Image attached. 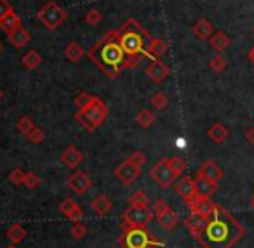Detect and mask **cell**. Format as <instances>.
<instances>
[{
    "label": "cell",
    "mask_w": 254,
    "mask_h": 248,
    "mask_svg": "<svg viewBox=\"0 0 254 248\" xmlns=\"http://www.w3.org/2000/svg\"><path fill=\"white\" fill-rule=\"evenodd\" d=\"M246 234L244 226L221 205L214 206V212L207 217V224L195 240L202 248H232Z\"/></svg>",
    "instance_id": "cell-1"
},
{
    "label": "cell",
    "mask_w": 254,
    "mask_h": 248,
    "mask_svg": "<svg viewBox=\"0 0 254 248\" xmlns=\"http://www.w3.org/2000/svg\"><path fill=\"white\" fill-rule=\"evenodd\" d=\"M87 56L108 78L119 77L122 71V63L126 59V52L122 50L120 44L110 42L105 37L89 49Z\"/></svg>",
    "instance_id": "cell-2"
},
{
    "label": "cell",
    "mask_w": 254,
    "mask_h": 248,
    "mask_svg": "<svg viewBox=\"0 0 254 248\" xmlns=\"http://www.w3.org/2000/svg\"><path fill=\"white\" fill-rule=\"evenodd\" d=\"M119 32H120V47L126 52V56H129V54H143L146 46L150 44V40H152V37L146 33V30L134 18L127 19L120 26Z\"/></svg>",
    "instance_id": "cell-3"
},
{
    "label": "cell",
    "mask_w": 254,
    "mask_h": 248,
    "mask_svg": "<svg viewBox=\"0 0 254 248\" xmlns=\"http://www.w3.org/2000/svg\"><path fill=\"white\" fill-rule=\"evenodd\" d=\"M108 115V108L99 98H94L92 102L85 109H78L75 113V120L84 127L87 132H94Z\"/></svg>",
    "instance_id": "cell-4"
},
{
    "label": "cell",
    "mask_w": 254,
    "mask_h": 248,
    "mask_svg": "<svg viewBox=\"0 0 254 248\" xmlns=\"http://www.w3.org/2000/svg\"><path fill=\"white\" fill-rule=\"evenodd\" d=\"M120 227H122V234L119 238V245L122 248H150L152 234L146 227L132 226L124 219L120 222Z\"/></svg>",
    "instance_id": "cell-5"
},
{
    "label": "cell",
    "mask_w": 254,
    "mask_h": 248,
    "mask_svg": "<svg viewBox=\"0 0 254 248\" xmlns=\"http://www.w3.org/2000/svg\"><path fill=\"white\" fill-rule=\"evenodd\" d=\"M37 16H39L40 23H42L47 30L53 32V30H56L58 26L66 19V11H64L61 5H58L56 2L51 0V2H47V4L40 9Z\"/></svg>",
    "instance_id": "cell-6"
},
{
    "label": "cell",
    "mask_w": 254,
    "mask_h": 248,
    "mask_svg": "<svg viewBox=\"0 0 254 248\" xmlns=\"http://www.w3.org/2000/svg\"><path fill=\"white\" fill-rule=\"evenodd\" d=\"M150 175H152V179L160 186V188H171V186L178 181V175L174 174L173 168H171V165H169V158H167V160L164 158V160L157 161V163L152 167Z\"/></svg>",
    "instance_id": "cell-7"
},
{
    "label": "cell",
    "mask_w": 254,
    "mask_h": 248,
    "mask_svg": "<svg viewBox=\"0 0 254 248\" xmlns=\"http://www.w3.org/2000/svg\"><path fill=\"white\" fill-rule=\"evenodd\" d=\"M153 210L146 208V206H131L122 213V219L127 220L129 224L132 226H141V227H146L153 219Z\"/></svg>",
    "instance_id": "cell-8"
},
{
    "label": "cell",
    "mask_w": 254,
    "mask_h": 248,
    "mask_svg": "<svg viewBox=\"0 0 254 248\" xmlns=\"http://www.w3.org/2000/svg\"><path fill=\"white\" fill-rule=\"evenodd\" d=\"M139 174H141V167L134 165L131 160H124L119 167L115 168V177L122 182L124 186H131L138 181Z\"/></svg>",
    "instance_id": "cell-9"
},
{
    "label": "cell",
    "mask_w": 254,
    "mask_h": 248,
    "mask_svg": "<svg viewBox=\"0 0 254 248\" xmlns=\"http://www.w3.org/2000/svg\"><path fill=\"white\" fill-rule=\"evenodd\" d=\"M185 203H187V206L190 208V212H197L204 217L211 215V213L214 212V206H216V203H212L211 198H200L197 193L191 195L190 198L185 199Z\"/></svg>",
    "instance_id": "cell-10"
},
{
    "label": "cell",
    "mask_w": 254,
    "mask_h": 248,
    "mask_svg": "<svg viewBox=\"0 0 254 248\" xmlns=\"http://www.w3.org/2000/svg\"><path fill=\"white\" fill-rule=\"evenodd\" d=\"M91 186H92L91 177H89L87 174H84V172H75V174L68 179V188L73 193H77V195H85V193L91 189Z\"/></svg>",
    "instance_id": "cell-11"
},
{
    "label": "cell",
    "mask_w": 254,
    "mask_h": 248,
    "mask_svg": "<svg viewBox=\"0 0 254 248\" xmlns=\"http://www.w3.org/2000/svg\"><path fill=\"white\" fill-rule=\"evenodd\" d=\"M145 71H146V77H148L152 82H155V84H160V82L166 80V78L169 77V68H167L160 59L152 61V63L146 66Z\"/></svg>",
    "instance_id": "cell-12"
},
{
    "label": "cell",
    "mask_w": 254,
    "mask_h": 248,
    "mask_svg": "<svg viewBox=\"0 0 254 248\" xmlns=\"http://www.w3.org/2000/svg\"><path fill=\"white\" fill-rule=\"evenodd\" d=\"M197 175H200V177H204V179H209V181H212V182H218V181H221V177H223V170H221V167H218V163H216L214 160H207L198 168Z\"/></svg>",
    "instance_id": "cell-13"
},
{
    "label": "cell",
    "mask_w": 254,
    "mask_h": 248,
    "mask_svg": "<svg viewBox=\"0 0 254 248\" xmlns=\"http://www.w3.org/2000/svg\"><path fill=\"white\" fill-rule=\"evenodd\" d=\"M205 224H207V217L200 215V213H197V212H190V215L185 219V227L190 231V234L193 238L198 236V233L204 229Z\"/></svg>",
    "instance_id": "cell-14"
},
{
    "label": "cell",
    "mask_w": 254,
    "mask_h": 248,
    "mask_svg": "<svg viewBox=\"0 0 254 248\" xmlns=\"http://www.w3.org/2000/svg\"><path fill=\"white\" fill-rule=\"evenodd\" d=\"M60 161L63 165H66L68 168H77L78 165L84 161V154H82L75 146H68L66 149L61 153Z\"/></svg>",
    "instance_id": "cell-15"
},
{
    "label": "cell",
    "mask_w": 254,
    "mask_h": 248,
    "mask_svg": "<svg viewBox=\"0 0 254 248\" xmlns=\"http://www.w3.org/2000/svg\"><path fill=\"white\" fill-rule=\"evenodd\" d=\"M216 189H218V182H212L209 179L200 177V175L195 177V193L200 198H211L216 193Z\"/></svg>",
    "instance_id": "cell-16"
},
{
    "label": "cell",
    "mask_w": 254,
    "mask_h": 248,
    "mask_svg": "<svg viewBox=\"0 0 254 248\" xmlns=\"http://www.w3.org/2000/svg\"><path fill=\"white\" fill-rule=\"evenodd\" d=\"M167 52V44L166 40L162 39H152L150 40V44L146 46L145 52H143V56L148 57V59H159L160 56H164V54Z\"/></svg>",
    "instance_id": "cell-17"
},
{
    "label": "cell",
    "mask_w": 254,
    "mask_h": 248,
    "mask_svg": "<svg viewBox=\"0 0 254 248\" xmlns=\"http://www.w3.org/2000/svg\"><path fill=\"white\" fill-rule=\"evenodd\" d=\"M174 189H176V195H180L183 199L190 198L191 195H195V179L185 175L180 181L174 182Z\"/></svg>",
    "instance_id": "cell-18"
},
{
    "label": "cell",
    "mask_w": 254,
    "mask_h": 248,
    "mask_svg": "<svg viewBox=\"0 0 254 248\" xmlns=\"http://www.w3.org/2000/svg\"><path fill=\"white\" fill-rule=\"evenodd\" d=\"M7 40L16 47V49H23L26 44H30L32 37H30V33L26 32L25 28L19 26V28H16V30H12V32L7 33Z\"/></svg>",
    "instance_id": "cell-19"
},
{
    "label": "cell",
    "mask_w": 254,
    "mask_h": 248,
    "mask_svg": "<svg viewBox=\"0 0 254 248\" xmlns=\"http://www.w3.org/2000/svg\"><path fill=\"white\" fill-rule=\"evenodd\" d=\"M191 33H193V37H197L198 40H207V39H211V37H212V33H214V28H212V25L207 21V19L200 18L193 25V28H191Z\"/></svg>",
    "instance_id": "cell-20"
},
{
    "label": "cell",
    "mask_w": 254,
    "mask_h": 248,
    "mask_svg": "<svg viewBox=\"0 0 254 248\" xmlns=\"http://www.w3.org/2000/svg\"><path fill=\"white\" fill-rule=\"evenodd\" d=\"M157 220H159V224H160V227L162 229H166V231H171V229H174V227L178 226V222H180V215H178L174 210H166L164 213H159L157 215Z\"/></svg>",
    "instance_id": "cell-21"
},
{
    "label": "cell",
    "mask_w": 254,
    "mask_h": 248,
    "mask_svg": "<svg viewBox=\"0 0 254 248\" xmlns=\"http://www.w3.org/2000/svg\"><path fill=\"white\" fill-rule=\"evenodd\" d=\"M207 136L214 144H221V143H225V141L228 139L230 130L226 129L223 123L218 122V123H214V125H211V129L207 130Z\"/></svg>",
    "instance_id": "cell-22"
},
{
    "label": "cell",
    "mask_w": 254,
    "mask_h": 248,
    "mask_svg": "<svg viewBox=\"0 0 254 248\" xmlns=\"http://www.w3.org/2000/svg\"><path fill=\"white\" fill-rule=\"evenodd\" d=\"M91 208H92V212H94L98 217H105L106 213L112 210V201H110V199L106 198L105 195H99L98 198L92 199Z\"/></svg>",
    "instance_id": "cell-23"
},
{
    "label": "cell",
    "mask_w": 254,
    "mask_h": 248,
    "mask_svg": "<svg viewBox=\"0 0 254 248\" xmlns=\"http://www.w3.org/2000/svg\"><path fill=\"white\" fill-rule=\"evenodd\" d=\"M19 26H21V18H19L14 11L7 12L5 16H2V18H0V28L4 30L5 33L12 32V30L19 28Z\"/></svg>",
    "instance_id": "cell-24"
},
{
    "label": "cell",
    "mask_w": 254,
    "mask_h": 248,
    "mask_svg": "<svg viewBox=\"0 0 254 248\" xmlns=\"http://www.w3.org/2000/svg\"><path fill=\"white\" fill-rule=\"evenodd\" d=\"M230 42L232 40L228 39V37L225 35L223 32H218V33H214V35L209 39V44H211V47L214 50H218V52H223V50H226L230 47Z\"/></svg>",
    "instance_id": "cell-25"
},
{
    "label": "cell",
    "mask_w": 254,
    "mask_h": 248,
    "mask_svg": "<svg viewBox=\"0 0 254 248\" xmlns=\"http://www.w3.org/2000/svg\"><path fill=\"white\" fill-rule=\"evenodd\" d=\"M21 63L26 70H35V68H39L40 64H42V56H40L37 50H30V52H26L25 56H23Z\"/></svg>",
    "instance_id": "cell-26"
},
{
    "label": "cell",
    "mask_w": 254,
    "mask_h": 248,
    "mask_svg": "<svg viewBox=\"0 0 254 248\" xmlns=\"http://www.w3.org/2000/svg\"><path fill=\"white\" fill-rule=\"evenodd\" d=\"M5 236L9 238V241H11L12 245H18V243H21V241L25 240L26 231H25V227H23V226H19V224H14V226H11L7 229Z\"/></svg>",
    "instance_id": "cell-27"
},
{
    "label": "cell",
    "mask_w": 254,
    "mask_h": 248,
    "mask_svg": "<svg viewBox=\"0 0 254 248\" xmlns=\"http://www.w3.org/2000/svg\"><path fill=\"white\" fill-rule=\"evenodd\" d=\"M64 56H66V59L71 61V63H77V61H80V57L84 56V49H82L77 42H71V44H68L66 49H64Z\"/></svg>",
    "instance_id": "cell-28"
},
{
    "label": "cell",
    "mask_w": 254,
    "mask_h": 248,
    "mask_svg": "<svg viewBox=\"0 0 254 248\" xmlns=\"http://www.w3.org/2000/svg\"><path fill=\"white\" fill-rule=\"evenodd\" d=\"M136 122H138L143 129H148V127H152L153 122H155V116H153V113L150 111V109H141V111L138 113V116H136Z\"/></svg>",
    "instance_id": "cell-29"
},
{
    "label": "cell",
    "mask_w": 254,
    "mask_h": 248,
    "mask_svg": "<svg viewBox=\"0 0 254 248\" xmlns=\"http://www.w3.org/2000/svg\"><path fill=\"white\" fill-rule=\"evenodd\" d=\"M150 199L145 191H134L129 196V205L131 206H148Z\"/></svg>",
    "instance_id": "cell-30"
},
{
    "label": "cell",
    "mask_w": 254,
    "mask_h": 248,
    "mask_svg": "<svg viewBox=\"0 0 254 248\" xmlns=\"http://www.w3.org/2000/svg\"><path fill=\"white\" fill-rule=\"evenodd\" d=\"M143 54H129V56H126V59H124L122 63V70H134V68L139 66V63L143 61Z\"/></svg>",
    "instance_id": "cell-31"
},
{
    "label": "cell",
    "mask_w": 254,
    "mask_h": 248,
    "mask_svg": "<svg viewBox=\"0 0 254 248\" xmlns=\"http://www.w3.org/2000/svg\"><path fill=\"white\" fill-rule=\"evenodd\" d=\"M33 127H35V123H33V120L30 118V116H21V118L18 120V123H16V129H18L23 136H28V132Z\"/></svg>",
    "instance_id": "cell-32"
},
{
    "label": "cell",
    "mask_w": 254,
    "mask_h": 248,
    "mask_svg": "<svg viewBox=\"0 0 254 248\" xmlns=\"http://www.w3.org/2000/svg\"><path fill=\"white\" fill-rule=\"evenodd\" d=\"M28 141L30 143H33V144H42L44 143V139H46V132H44L40 127H33L32 130L28 132Z\"/></svg>",
    "instance_id": "cell-33"
},
{
    "label": "cell",
    "mask_w": 254,
    "mask_h": 248,
    "mask_svg": "<svg viewBox=\"0 0 254 248\" xmlns=\"http://www.w3.org/2000/svg\"><path fill=\"white\" fill-rule=\"evenodd\" d=\"M169 165H171V168H173V172L178 175V177H180V174H183L185 168H187V163H185V160H183V158H180V156L169 158Z\"/></svg>",
    "instance_id": "cell-34"
},
{
    "label": "cell",
    "mask_w": 254,
    "mask_h": 248,
    "mask_svg": "<svg viewBox=\"0 0 254 248\" xmlns=\"http://www.w3.org/2000/svg\"><path fill=\"white\" fill-rule=\"evenodd\" d=\"M209 68H211L214 73H221V71H225L226 68V61L223 56H214L211 61H209Z\"/></svg>",
    "instance_id": "cell-35"
},
{
    "label": "cell",
    "mask_w": 254,
    "mask_h": 248,
    "mask_svg": "<svg viewBox=\"0 0 254 248\" xmlns=\"http://www.w3.org/2000/svg\"><path fill=\"white\" fill-rule=\"evenodd\" d=\"M92 99H94V96L87 94V92H82V94H78L75 98V106H77V109H85L92 102Z\"/></svg>",
    "instance_id": "cell-36"
},
{
    "label": "cell",
    "mask_w": 254,
    "mask_h": 248,
    "mask_svg": "<svg viewBox=\"0 0 254 248\" xmlns=\"http://www.w3.org/2000/svg\"><path fill=\"white\" fill-rule=\"evenodd\" d=\"M70 234L75 238V240H82V238H85V234H87V227H85L82 222H75L70 229Z\"/></svg>",
    "instance_id": "cell-37"
},
{
    "label": "cell",
    "mask_w": 254,
    "mask_h": 248,
    "mask_svg": "<svg viewBox=\"0 0 254 248\" xmlns=\"http://www.w3.org/2000/svg\"><path fill=\"white\" fill-rule=\"evenodd\" d=\"M25 177H26V174L21 170V168H16V170H12L11 174H9V181H11L14 186L25 184Z\"/></svg>",
    "instance_id": "cell-38"
},
{
    "label": "cell",
    "mask_w": 254,
    "mask_h": 248,
    "mask_svg": "<svg viewBox=\"0 0 254 248\" xmlns=\"http://www.w3.org/2000/svg\"><path fill=\"white\" fill-rule=\"evenodd\" d=\"M167 96L164 94V92H155V94L152 96V104L155 106L157 109H162L167 106Z\"/></svg>",
    "instance_id": "cell-39"
},
{
    "label": "cell",
    "mask_w": 254,
    "mask_h": 248,
    "mask_svg": "<svg viewBox=\"0 0 254 248\" xmlns=\"http://www.w3.org/2000/svg\"><path fill=\"white\" fill-rule=\"evenodd\" d=\"M101 19H103V14L99 11H96V9H92V11H89L87 14H85V21H87V25H91V26L99 25Z\"/></svg>",
    "instance_id": "cell-40"
},
{
    "label": "cell",
    "mask_w": 254,
    "mask_h": 248,
    "mask_svg": "<svg viewBox=\"0 0 254 248\" xmlns=\"http://www.w3.org/2000/svg\"><path fill=\"white\" fill-rule=\"evenodd\" d=\"M75 206H78L77 203H75V199H71V198H64L63 201L60 203V206H58V208H60V212L63 213V215H68V213H70L71 210L75 208Z\"/></svg>",
    "instance_id": "cell-41"
},
{
    "label": "cell",
    "mask_w": 254,
    "mask_h": 248,
    "mask_svg": "<svg viewBox=\"0 0 254 248\" xmlns=\"http://www.w3.org/2000/svg\"><path fill=\"white\" fill-rule=\"evenodd\" d=\"M40 184V177L35 174V172H28L26 174V177H25V186L28 189H35L37 186Z\"/></svg>",
    "instance_id": "cell-42"
},
{
    "label": "cell",
    "mask_w": 254,
    "mask_h": 248,
    "mask_svg": "<svg viewBox=\"0 0 254 248\" xmlns=\"http://www.w3.org/2000/svg\"><path fill=\"white\" fill-rule=\"evenodd\" d=\"M127 160H131L132 163L138 165V167H143V165L146 163V156H145V153H141V151H134Z\"/></svg>",
    "instance_id": "cell-43"
},
{
    "label": "cell",
    "mask_w": 254,
    "mask_h": 248,
    "mask_svg": "<svg viewBox=\"0 0 254 248\" xmlns=\"http://www.w3.org/2000/svg\"><path fill=\"white\" fill-rule=\"evenodd\" d=\"M66 217H68V220H71V222H82V219H84V210H82L80 206H75Z\"/></svg>",
    "instance_id": "cell-44"
},
{
    "label": "cell",
    "mask_w": 254,
    "mask_h": 248,
    "mask_svg": "<svg viewBox=\"0 0 254 248\" xmlns=\"http://www.w3.org/2000/svg\"><path fill=\"white\" fill-rule=\"evenodd\" d=\"M169 208H171V206L167 205L164 199H157V201L153 203V206H152V210H153V213H155V215H159V213H164L166 210H169Z\"/></svg>",
    "instance_id": "cell-45"
},
{
    "label": "cell",
    "mask_w": 254,
    "mask_h": 248,
    "mask_svg": "<svg viewBox=\"0 0 254 248\" xmlns=\"http://www.w3.org/2000/svg\"><path fill=\"white\" fill-rule=\"evenodd\" d=\"M12 11V7H11V4H9L7 0H0V18L2 16H5L7 12H11Z\"/></svg>",
    "instance_id": "cell-46"
},
{
    "label": "cell",
    "mask_w": 254,
    "mask_h": 248,
    "mask_svg": "<svg viewBox=\"0 0 254 248\" xmlns=\"http://www.w3.org/2000/svg\"><path fill=\"white\" fill-rule=\"evenodd\" d=\"M246 139H247V143L253 144V146H254V125L247 129V132H246Z\"/></svg>",
    "instance_id": "cell-47"
},
{
    "label": "cell",
    "mask_w": 254,
    "mask_h": 248,
    "mask_svg": "<svg viewBox=\"0 0 254 248\" xmlns=\"http://www.w3.org/2000/svg\"><path fill=\"white\" fill-rule=\"evenodd\" d=\"M155 247H166V243H162L160 240H157L155 236H152V240H150V248H155Z\"/></svg>",
    "instance_id": "cell-48"
},
{
    "label": "cell",
    "mask_w": 254,
    "mask_h": 248,
    "mask_svg": "<svg viewBox=\"0 0 254 248\" xmlns=\"http://www.w3.org/2000/svg\"><path fill=\"white\" fill-rule=\"evenodd\" d=\"M247 57H249V61H251V63H253V64H254V47H253V49L249 50V54H247Z\"/></svg>",
    "instance_id": "cell-49"
},
{
    "label": "cell",
    "mask_w": 254,
    "mask_h": 248,
    "mask_svg": "<svg viewBox=\"0 0 254 248\" xmlns=\"http://www.w3.org/2000/svg\"><path fill=\"white\" fill-rule=\"evenodd\" d=\"M249 203H251V208L254 210V195H253V198H251V201H249Z\"/></svg>",
    "instance_id": "cell-50"
},
{
    "label": "cell",
    "mask_w": 254,
    "mask_h": 248,
    "mask_svg": "<svg viewBox=\"0 0 254 248\" xmlns=\"http://www.w3.org/2000/svg\"><path fill=\"white\" fill-rule=\"evenodd\" d=\"M7 248H18V247H16V245H12V243H11V245H9Z\"/></svg>",
    "instance_id": "cell-51"
},
{
    "label": "cell",
    "mask_w": 254,
    "mask_h": 248,
    "mask_svg": "<svg viewBox=\"0 0 254 248\" xmlns=\"http://www.w3.org/2000/svg\"><path fill=\"white\" fill-rule=\"evenodd\" d=\"M2 96H4V92H2V91H0V101H2Z\"/></svg>",
    "instance_id": "cell-52"
},
{
    "label": "cell",
    "mask_w": 254,
    "mask_h": 248,
    "mask_svg": "<svg viewBox=\"0 0 254 248\" xmlns=\"http://www.w3.org/2000/svg\"><path fill=\"white\" fill-rule=\"evenodd\" d=\"M0 52H2V44H0Z\"/></svg>",
    "instance_id": "cell-53"
}]
</instances>
